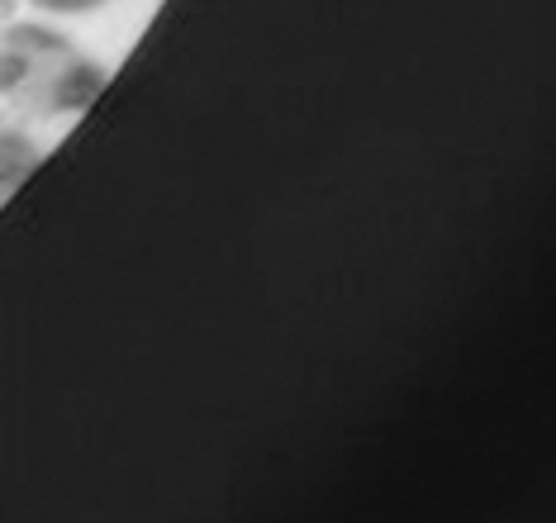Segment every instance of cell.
<instances>
[{"instance_id": "obj_3", "label": "cell", "mask_w": 556, "mask_h": 523, "mask_svg": "<svg viewBox=\"0 0 556 523\" xmlns=\"http://www.w3.org/2000/svg\"><path fill=\"white\" fill-rule=\"evenodd\" d=\"M15 5H29L34 15H48V20H81L119 5V0H15Z\"/></svg>"}, {"instance_id": "obj_2", "label": "cell", "mask_w": 556, "mask_h": 523, "mask_svg": "<svg viewBox=\"0 0 556 523\" xmlns=\"http://www.w3.org/2000/svg\"><path fill=\"white\" fill-rule=\"evenodd\" d=\"M39 162H43L39 134L29 129V120H20V114H10L0 105V206L29 182Z\"/></svg>"}, {"instance_id": "obj_1", "label": "cell", "mask_w": 556, "mask_h": 523, "mask_svg": "<svg viewBox=\"0 0 556 523\" xmlns=\"http://www.w3.org/2000/svg\"><path fill=\"white\" fill-rule=\"evenodd\" d=\"M105 82V62L53 20H0V105L10 114L29 124L77 120Z\"/></svg>"}, {"instance_id": "obj_4", "label": "cell", "mask_w": 556, "mask_h": 523, "mask_svg": "<svg viewBox=\"0 0 556 523\" xmlns=\"http://www.w3.org/2000/svg\"><path fill=\"white\" fill-rule=\"evenodd\" d=\"M15 10H20L15 0H0V20H5V15H15Z\"/></svg>"}]
</instances>
